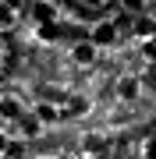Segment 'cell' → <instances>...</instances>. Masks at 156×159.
Wrapping results in <instances>:
<instances>
[{"mask_svg": "<svg viewBox=\"0 0 156 159\" xmlns=\"http://www.w3.org/2000/svg\"><path fill=\"white\" fill-rule=\"evenodd\" d=\"M117 96L121 99H135L139 96V78H135V74H121V78H117Z\"/></svg>", "mask_w": 156, "mask_h": 159, "instance_id": "5", "label": "cell"}, {"mask_svg": "<svg viewBox=\"0 0 156 159\" xmlns=\"http://www.w3.org/2000/svg\"><path fill=\"white\" fill-rule=\"evenodd\" d=\"M89 39H92L99 50L103 46H110L117 39V25H114V18H99V21H92V29H89Z\"/></svg>", "mask_w": 156, "mask_h": 159, "instance_id": "1", "label": "cell"}, {"mask_svg": "<svg viewBox=\"0 0 156 159\" xmlns=\"http://www.w3.org/2000/svg\"><path fill=\"white\" fill-rule=\"evenodd\" d=\"M32 18H35V21H43V25H50L53 18H57V11H53L50 0H35V4H32Z\"/></svg>", "mask_w": 156, "mask_h": 159, "instance_id": "7", "label": "cell"}, {"mask_svg": "<svg viewBox=\"0 0 156 159\" xmlns=\"http://www.w3.org/2000/svg\"><path fill=\"white\" fill-rule=\"evenodd\" d=\"M0 4H7V7H14V11H21V4H25V0H0Z\"/></svg>", "mask_w": 156, "mask_h": 159, "instance_id": "16", "label": "cell"}, {"mask_svg": "<svg viewBox=\"0 0 156 159\" xmlns=\"http://www.w3.org/2000/svg\"><path fill=\"white\" fill-rule=\"evenodd\" d=\"M11 29H18V11L0 4V32H11Z\"/></svg>", "mask_w": 156, "mask_h": 159, "instance_id": "9", "label": "cell"}, {"mask_svg": "<svg viewBox=\"0 0 156 159\" xmlns=\"http://www.w3.org/2000/svg\"><path fill=\"white\" fill-rule=\"evenodd\" d=\"M135 39H139V43L156 39V21H153V18H142V21L135 25Z\"/></svg>", "mask_w": 156, "mask_h": 159, "instance_id": "8", "label": "cell"}, {"mask_svg": "<svg viewBox=\"0 0 156 159\" xmlns=\"http://www.w3.org/2000/svg\"><path fill=\"white\" fill-rule=\"evenodd\" d=\"M117 4H121V11H128V14H142L149 0H117Z\"/></svg>", "mask_w": 156, "mask_h": 159, "instance_id": "12", "label": "cell"}, {"mask_svg": "<svg viewBox=\"0 0 156 159\" xmlns=\"http://www.w3.org/2000/svg\"><path fill=\"white\" fill-rule=\"evenodd\" d=\"M85 4H89V7H103L106 0H85Z\"/></svg>", "mask_w": 156, "mask_h": 159, "instance_id": "17", "label": "cell"}, {"mask_svg": "<svg viewBox=\"0 0 156 159\" xmlns=\"http://www.w3.org/2000/svg\"><path fill=\"white\" fill-rule=\"evenodd\" d=\"M0 124H4V120H0Z\"/></svg>", "mask_w": 156, "mask_h": 159, "instance_id": "20", "label": "cell"}, {"mask_svg": "<svg viewBox=\"0 0 156 159\" xmlns=\"http://www.w3.org/2000/svg\"><path fill=\"white\" fill-rule=\"evenodd\" d=\"M32 113H35V117L43 120V127H53V124H57V120L64 117V110L57 106V102H50V99H39V102H35V110H32Z\"/></svg>", "mask_w": 156, "mask_h": 159, "instance_id": "3", "label": "cell"}, {"mask_svg": "<svg viewBox=\"0 0 156 159\" xmlns=\"http://www.w3.org/2000/svg\"><path fill=\"white\" fill-rule=\"evenodd\" d=\"M18 127H21L25 138H39V134H43V120L35 117V113H25L21 120H18Z\"/></svg>", "mask_w": 156, "mask_h": 159, "instance_id": "6", "label": "cell"}, {"mask_svg": "<svg viewBox=\"0 0 156 159\" xmlns=\"http://www.w3.org/2000/svg\"><path fill=\"white\" fill-rule=\"evenodd\" d=\"M139 152H142V159H156V134H153V138H145Z\"/></svg>", "mask_w": 156, "mask_h": 159, "instance_id": "13", "label": "cell"}, {"mask_svg": "<svg viewBox=\"0 0 156 159\" xmlns=\"http://www.w3.org/2000/svg\"><path fill=\"white\" fill-rule=\"evenodd\" d=\"M57 159H78V156H57Z\"/></svg>", "mask_w": 156, "mask_h": 159, "instance_id": "19", "label": "cell"}, {"mask_svg": "<svg viewBox=\"0 0 156 159\" xmlns=\"http://www.w3.org/2000/svg\"><path fill=\"white\" fill-rule=\"evenodd\" d=\"M99 148H103V138H99V134H85V138H82V152H85V156H96Z\"/></svg>", "mask_w": 156, "mask_h": 159, "instance_id": "11", "label": "cell"}, {"mask_svg": "<svg viewBox=\"0 0 156 159\" xmlns=\"http://www.w3.org/2000/svg\"><path fill=\"white\" fill-rule=\"evenodd\" d=\"M78 159H99V156H85V152H82V156H78Z\"/></svg>", "mask_w": 156, "mask_h": 159, "instance_id": "18", "label": "cell"}, {"mask_svg": "<svg viewBox=\"0 0 156 159\" xmlns=\"http://www.w3.org/2000/svg\"><path fill=\"white\" fill-rule=\"evenodd\" d=\"M96 57H99V46H96L92 39H82V43H75V46H71V60H75V64H82V67H92V64H96Z\"/></svg>", "mask_w": 156, "mask_h": 159, "instance_id": "2", "label": "cell"}, {"mask_svg": "<svg viewBox=\"0 0 156 159\" xmlns=\"http://www.w3.org/2000/svg\"><path fill=\"white\" fill-rule=\"evenodd\" d=\"M142 46V57L149 60V64H156V39H149V43H139Z\"/></svg>", "mask_w": 156, "mask_h": 159, "instance_id": "14", "label": "cell"}, {"mask_svg": "<svg viewBox=\"0 0 156 159\" xmlns=\"http://www.w3.org/2000/svg\"><path fill=\"white\" fill-rule=\"evenodd\" d=\"M25 117V106H21V99L18 96H0V120H21Z\"/></svg>", "mask_w": 156, "mask_h": 159, "instance_id": "4", "label": "cell"}, {"mask_svg": "<svg viewBox=\"0 0 156 159\" xmlns=\"http://www.w3.org/2000/svg\"><path fill=\"white\" fill-rule=\"evenodd\" d=\"M7 148H11V134L0 127V156H7Z\"/></svg>", "mask_w": 156, "mask_h": 159, "instance_id": "15", "label": "cell"}, {"mask_svg": "<svg viewBox=\"0 0 156 159\" xmlns=\"http://www.w3.org/2000/svg\"><path fill=\"white\" fill-rule=\"evenodd\" d=\"M92 110V102L89 99H68V106H64V117H82Z\"/></svg>", "mask_w": 156, "mask_h": 159, "instance_id": "10", "label": "cell"}]
</instances>
